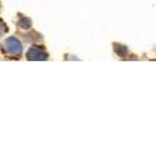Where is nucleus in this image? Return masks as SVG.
Masks as SVG:
<instances>
[{"label":"nucleus","mask_w":156,"mask_h":156,"mask_svg":"<svg viewBox=\"0 0 156 156\" xmlns=\"http://www.w3.org/2000/svg\"><path fill=\"white\" fill-rule=\"evenodd\" d=\"M18 26L21 29H26V30H29V29L31 27V21L27 17L21 16V17H20V20H18Z\"/></svg>","instance_id":"3"},{"label":"nucleus","mask_w":156,"mask_h":156,"mask_svg":"<svg viewBox=\"0 0 156 156\" xmlns=\"http://www.w3.org/2000/svg\"><path fill=\"white\" fill-rule=\"evenodd\" d=\"M26 57L29 60H47L48 58V53L44 50L43 46H33L27 50L26 52Z\"/></svg>","instance_id":"2"},{"label":"nucleus","mask_w":156,"mask_h":156,"mask_svg":"<svg viewBox=\"0 0 156 156\" xmlns=\"http://www.w3.org/2000/svg\"><path fill=\"white\" fill-rule=\"evenodd\" d=\"M3 48L5 50L7 53H9V55H12V56L18 57L22 55V44H21V42L14 37L5 39V42L3 43Z\"/></svg>","instance_id":"1"},{"label":"nucleus","mask_w":156,"mask_h":156,"mask_svg":"<svg viewBox=\"0 0 156 156\" xmlns=\"http://www.w3.org/2000/svg\"><path fill=\"white\" fill-rule=\"evenodd\" d=\"M115 51H116V53H117V55H119L120 57H124L126 53H128V48H126L125 46L115 44Z\"/></svg>","instance_id":"4"}]
</instances>
